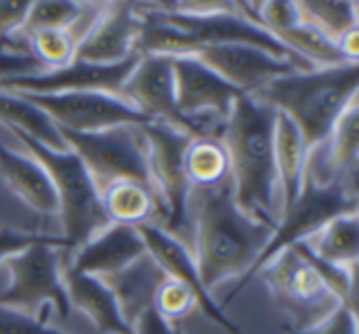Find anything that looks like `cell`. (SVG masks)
I'll list each match as a JSON object with an SVG mask.
<instances>
[{
  "instance_id": "25",
  "label": "cell",
  "mask_w": 359,
  "mask_h": 334,
  "mask_svg": "<svg viewBox=\"0 0 359 334\" xmlns=\"http://www.w3.org/2000/svg\"><path fill=\"white\" fill-rule=\"evenodd\" d=\"M0 124L11 128H21L32 139L40 141L53 152H67V145L59 128L29 101L15 93L0 91Z\"/></svg>"
},
{
  "instance_id": "12",
  "label": "cell",
  "mask_w": 359,
  "mask_h": 334,
  "mask_svg": "<svg viewBox=\"0 0 359 334\" xmlns=\"http://www.w3.org/2000/svg\"><path fill=\"white\" fill-rule=\"evenodd\" d=\"M8 93V91H6ZM36 105L59 131L99 133L124 124H145V120L122 99L103 93H59V95H23Z\"/></svg>"
},
{
  "instance_id": "1",
  "label": "cell",
  "mask_w": 359,
  "mask_h": 334,
  "mask_svg": "<svg viewBox=\"0 0 359 334\" xmlns=\"http://www.w3.org/2000/svg\"><path fill=\"white\" fill-rule=\"evenodd\" d=\"M189 221L191 257L208 295L227 280H250L276 232L273 225L255 221L238 208L231 179L215 187H191Z\"/></svg>"
},
{
  "instance_id": "33",
  "label": "cell",
  "mask_w": 359,
  "mask_h": 334,
  "mask_svg": "<svg viewBox=\"0 0 359 334\" xmlns=\"http://www.w3.org/2000/svg\"><path fill=\"white\" fill-rule=\"evenodd\" d=\"M32 74H42V69L29 55H15V53L0 51V80L32 76Z\"/></svg>"
},
{
  "instance_id": "20",
  "label": "cell",
  "mask_w": 359,
  "mask_h": 334,
  "mask_svg": "<svg viewBox=\"0 0 359 334\" xmlns=\"http://www.w3.org/2000/svg\"><path fill=\"white\" fill-rule=\"evenodd\" d=\"M63 288L72 312L82 314L99 334H130L107 286L95 278L67 269L63 265Z\"/></svg>"
},
{
  "instance_id": "19",
  "label": "cell",
  "mask_w": 359,
  "mask_h": 334,
  "mask_svg": "<svg viewBox=\"0 0 359 334\" xmlns=\"http://www.w3.org/2000/svg\"><path fill=\"white\" fill-rule=\"evenodd\" d=\"M107 290L111 293L120 316L128 328L147 312L154 307V299L162 282L166 280V274L156 263V259L145 253L130 265L122 267L120 272L99 278Z\"/></svg>"
},
{
  "instance_id": "13",
  "label": "cell",
  "mask_w": 359,
  "mask_h": 334,
  "mask_svg": "<svg viewBox=\"0 0 359 334\" xmlns=\"http://www.w3.org/2000/svg\"><path fill=\"white\" fill-rule=\"evenodd\" d=\"M139 55L118 65H95L74 59L69 65L46 72L0 80V91L23 95H59V93H103L120 97L122 84L137 65Z\"/></svg>"
},
{
  "instance_id": "18",
  "label": "cell",
  "mask_w": 359,
  "mask_h": 334,
  "mask_svg": "<svg viewBox=\"0 0 359 334\" xmlns=\"http://www.w3.org/2000/svg\"><path fill=\"white\" fill-rule=\"evenodd\" d=\"M0 183L42 219H59V202L44 168L27 154L0 141Z\"/></svg>"
},
{
  "instance_id": "7",
  "label": "cell",
  "mask_w": 359,
  "mask_h": 334,
  "mask_svg": "<svg viewBox=\"0 0 359 334\" xmlns=\"http://www.w3.org/2000/svg\"><path fill=\"white\" fill-rule=\"evenodd\" d=\"M67 149L82 162L99 196L116 181H139L151 189L141 124L99 133L59 131Z\"/></svg>"
},
{
  "instance_id": "29",
  "label": "cell",
  "mask_w": 359,
  "mask_h": 334,
  "mask_svg": "<svg viewBox=\"0 0 359 334\" xmlns=\"http://www.w3.org/2000/svg\"><path fill=\"white\" fill-rule=\"evenodd\" d=\"M82 11V2H32L21 32L15 36V42L25 44L21 38L34 29H69Z\"/></svg>"
},
{
  "instance_id": "21",
  "label": "cell",
  "mask_w": 359,
  "mask_h": 334,
  "mask_svg": "<svg viewBox=\"0 0 359 334\" xmlns=\"http://www.w3.org/2000/svg\"><path fill=\"white\" fill-rule=\"evenodd\" d=\"M273 162L282 200V215H286L299 200L305 185L307 147L299 128L282 114H278L273 128Z\"/></svg>"
},
{
  "instance_id": "5",
  "label": "cell",
  "mask_w": 359,
  "mask_h": 334,
  "mask_svg": "<svg viewBox=\"0 0 359 334\" xmlns=\"http://www.w3.org/2000/svg\"><path fill=\"white\" fill-rule=\"evenodd\" d=\"M63 248L61 238L40 236L25 250L8 257L0 267L6 274V286L0 293V307L40 322H44V309L50 307L59 322L69 320L72 307L63 288Z\"/></svg>"
},
{
  "instance_id": "26",
  "label": "cell",
  "mask_w": 359,
  "mask_h": 334,
  "mask_svg": "<svg viewBox=\"0 0 359 334\" xmlns=\"http://www.w3.org/2000/svg\"><path fill=\"white\" fill-rule=\"evenodd\" d=\"M185 175L191 187H215L229 179L227 152L221 139H191L185 149Z\"/></svg>"
},
{
  "instance_id": "34",
  "label": "cell",
  "mask_w": 359,
  "mask_h": 334,
  "mask_svg": "<svg viewBox=\"0 0 359 334\" xmlns=\"http://www.w3.org/2000/svg\"><path fill=\"white\" fill-rule=\"evenodd\" d=\"M40 236H34V234H27V232H21V229H13V227H0V267L2 263L25 250L34 240H38Z\"/></svg>"
},
{
  "instance_id": "32",
  "label": "cell",
  "mask_w": 359,
  "mask_h": 334,
  "mask_svg": "<svg viewBox=\"0 0 359 334\" xmlns=\"http://www.w3.org/2000/svg\"><path fill=\"white\" fill-rule=\"evenodd\" d=\"M292 334H358V316L347 307H339L330 318H326L316 328Z\"/></svg>"
},
{
  "instance_id": "22",
  "label": "cell",
  "mask_w": 359,
  "mask_h": 334,
  "mask_svg": "<svg viewBox=\"0 0 359 334\" xmlns=\"http://www.w3.org/2000/svg\"><path fill=\"white\" fill-rule=\"evenodd\" d=\"M101 204L111 223L141 227L156 225L158 204L151 189L139 181H116L101 194Z\"/></svg>"
},
{
  "instance_id": "24",
  "label": "cell",
  "mask_w": 359,
  "mask_h": 334,
  "mask_svg": "<svg viewBox=\"0 0 359 334\" xmlns=\"http://www.w3.org/2000/svg\"><path fill=\"white\" fill-rule=\"evenodd\" d=\"M271 36L284 48H288L299 59L309 63L313 69H324V67H334V65L349 63V59L343 55V51L339 48L337 42H332L318 27H313V25H309V23H305L301 19L294 25H290L286 29H280V32H276Z\"/></svg>"
},
{
  "instance_id": "31",
  "label": "cell",
  "mask_w": 359,
  "mask_h": 334,
  "mask_svg": "<svg viewBox=\"0 0 359 334\" xmlns=\"http://www.w3.org/2000/svg\"><path fill=\"white\" fill-rule=\"evenodd\" d=\"M0 334H72L36 318L0 307Z\"/></svg>"
},
{
  "instance_id": "15",
  "label": "cell",
  "mask_w": 359,
  "mask_h": 334,
  "mask_svg": "<svg viewBox=\"0 0 359 334\" xmlns=\"http://www.w3.org/2000/svg\"><path fill=\"white\" fill-rule=\"evenodd\" d=\"M141 23V4L105 2L97 23L80 40L76 59L95 65H118L130 57H137Z\"/></svg>"
},
{
  "instance_id": "27",
  "label": "cell",
  "mask_w": 359,
  "mask_h": 334,
  "mask_svg": "<svg viewBox=\"0 0 359 334\" xmlns=\"http://www.w3.org/2000/svg\"><path fill=\"white\" fill-rule=\"evenodd\" d=\"M301 21L318 27L332 42L359 29V6L355 2H297Z\"/></svg>"
},
{
  "instance_id": "17",
  "label": "cell",
  "mask_w": 359,
  "mask_h": 334,
  "mask_svg": "<svg viewBox=\"0 0 359 334\" xmlns=\"http://www.w3.org/2000/svg\"><path fill=\"white\" fill-rule=\"evenodd\" d=\"M145 242L137 227L109 223L103 232L90 238L80 250H76L65 267L95 278H105L145 255Z\"/></svg>"
},
{
  "instance_id": "2",
  "label": "cell",
  "mask_w": 359,
  "mask_h": 334,
  "mask_svg": "<svg viewBox=\"0 0 359 334\" xmlns=\"http://www.w3.org/2000/svg\"><path fill=\"white\" fill-rule=\"evenodd\" d=\"M276 118L278 112L267 103L250 95H240L221 133L233 202L250 219L273 227H278L282 217L273 162Z\"/></svg>"
},
{
  "instance_id": "8",
  "label": "cell",
  "mask_w": 359,
  "mask_h": 334,
  "mask_svg": "<svg viewBox=\"0 0 359 334\" xmlns=\"http://www.w3.org/2000/svg\"><path fill=\"white\" fill-rule=\"evenodd\" d=\"M259 274L276 305L286 314L292 333L311 330L343 307L294 246L273 255Z\"/></svg>"
},
{
  "instance_id": "3",
  "label": "cell",
  "mask_w": 359,
  "mask_h": 334,
  "mask_svg": "<svg viewBox=\"0 0 359 334\" xmlns=\"http://www.w3.org/2000/svg\"><path fill=\"white\" fill-rule=\"evenodd\" d=\"M358 86L359 61H349L280 76L252 97L286 116L299 128L309 152L332 135L341 116L358 101Z\"/></svg>"
},
{
  "instance_id": "28",
  "label": "cell",
  "mask_w": 359,
  "mask_h": 334,
  "mask_svg": "<svg viewBox=\"0 0 359 334\" xmlns=\"http://www.w3.org/2000/svg\"><path fill=\"white\" fill-rule=\"evenodd\" d=\"M27 55L40 65L42 74L61 69L76 59L78 42L67 29H34L21 38Z\"/></svg>"
},
{
  "instance_id": "9",
  "label": "cell",
  "mask_w": 359,
  "mask_h": 334,
  "mask_svg": "<svg viewBox=\"0 0 359 334\" xmlns=\"http://www.w3.org/2000/svg\"><path fill=\"white\" fill-rule=\"evenodd\" d=\"M359 192L353 187H347L343 183H330V185H316L305 177L303 192L294 206L282 215L273 238L265 253L261 255L257 267L252 269L250 278L261 272V267L280 250L305 242L316 232H320L328 221L341 217V215H358L359 213Z\"/></svg>"
},
{
  "instance_id": "11",
  "label": "cell",
  "mask_w": 359,
  "mask_h": 334,
  "mask_svg": "<svg viewBox=\"0 0 359 334\" xmlns=\"http://www.w3.org/2000/svg\"><path fill=\"white\" fill-rule=\"evenodd\" d=\"M175 57L143 55L122 84L120 97L145 120L164 124L191 139L204 137L202 131L183 118L175 103Z\"/></svg>"
},
{
  "instance_id": "16",
  "label": "cell",
  "mask_w": 359,
  "mask_h": 334,
  "mask_svg": "<svg viewBox=\"0 0 359 334\" xmlns=\"http://www.w3.org/2000/svg\"><path fill=\"white\" fill-rule=\"evenodd\" d=\"M137 229H139V234H141V238L145 242L147 253L156 259V263L162 267L166 278L187 286L196 295V299H198V309L210 322H215L217 326H221L223 330H227L229 334H240V330L229 322V318L215 303L212 295H208L202 288L191 253L181 242H177L175 238H170L168 234H164L162 229H158L154 225H141Z\"/></svg>"
},
{
  "instance_id": "35",
  "label": "cell",
  "mask_w": 359,
  "mask_h": 334,
  "mask_svg": "<svg viewBox=\"0 0 359 334\" xmlns=\"http://www.w3.org/2000/svg\"><path fill=\"white\" fill-rule=\"evenodd\" d=\"M130 334H179L175 326H170L164 318L158 316V312L151 307L147 309L130 328Z\"/></svg>"
},
{
  "instance_id": "4",
  "label": "cell",
  "mask_w": 359,
  "mask_h": 334,
  "mask_svg": "<svg viewBox=\"0 0 359 334\" xmlns=\"http://www.w3.org/2000/svg\"><path fill=\"white\" fill-rule=\"evenodd\" d=\"M2 126V124H0ZM8 128L11 135L17 139V143L27 152L48 175L57 202H59V221H61V240H63V253L65 263L67 259L80 250L90 238H95L99 232H103L111 221L107 219L101 196L95 189L86 168L82 162L67 149V152H53L44 147L40 141L32 139L21 128Z\"/></svg>"
},
{
  "instance_id": "6",
  "label": "cell",
  "mask_w": 359,
  "mask_h": 334,
  "mask_svg": "<svg viewBox=\"0 0 359 334\" xmlns=\"http://www.w3.org/2000/svg\"><path fill=\"white\" fill-rule=\"evenodd\" d=\"M141 133L145 137L151 194L158 204V221L154 227L162 229L191 253V185L185 175V149L191 137L154 122L141 124Z\"/></svg>"
},
{
  "instance_id": "14",
  "label": "cell",
  "mask_w": 359,
  "mask_h": 334,
  "mask_svg": "<svg viewBox=\"0 0 359 334\" xmlns=\"http://www.w3.org/2000/svg\"><path fill=\"white\" fill-rule=\"evenodd\" d=\"M242 95H257L271 80L297 72L288 61L246 44L200 46L191 55Z\"/></svg>"
},
{
  "instance_id": "10",
  "label": "cell",
  "mask_w": 359,
  "mask_h": 334,
  "mask_svg": "<svg viewBox=\"0 0 359 334\" xmlns=\"http://www.w3.org/2000/svg\"><path fill=\"white\" fill-rule=\"evenodd\" d=\"M175 103L183 118L194 122L204 137L221 139L225 120L242 95L196 57H175Z\"/></svg>"
},
{
  "instance_id": "30",
  "label": "cell",
  "mask_w": 359,
  "mask_h": 334,
  "mask_svg": "<svg viewBox=\"0 0 359 334\" xmlns=\"http://www.w3.org/2000/svg\"><path fill=\"white\" fill-rule=\"evenodd\" d=\"M196 307H198L196 295L187 286H183L170 278H166L162 282V286L158 288L156 299H154V309L170 326H175L183 318H187L191 314V309H196Z\"/></svg>"
},
{
  "instance_id": "23",
  "label": "cell",
  "mask_w": 359,
  "mask_h": 334,
  "mask_svg": "<svg viewBox=\"0 0 359 334\" xmlns=\"http://www.w3.org/2000/svg\"><path fill=\"white\" fill-rule=\"evenodd\" d=\"M318 259L339 265L353 267L359 259V219L358 215H341L328 221L320 232L303 242Z\"/></svg>"
}]
</instances>
